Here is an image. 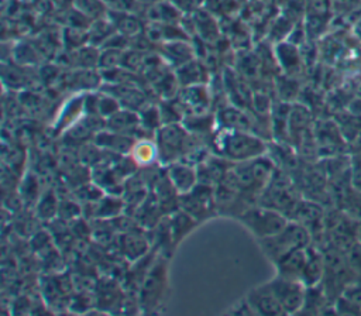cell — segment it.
<instances>
[{
  "mask_svg": "<svg viewBox=\"0 0 361 316\" xmlns=\"http://www.w3.org/2000/svg\"><path fill=\"white\" fill-rule=\"evenodd\" d=\"M210 148L213 154L230 161L241 162L267 154L265 141L252 131L216 128L212 133Z\"/></svg>",
  "mask_w": 361,
  "mask_h": 316,
  "instance_id": "obj_1",
  "label": "cell"
},
{
  "mask_svg": "<svg viewBox=\"0 0 361 316\" xmlns=\"http://www.w3.org/2000/svg\"><path fill=\"white\" fill-rule=\"evenodd\" d=\"M264 254L269 261L276 262L285 254L296 250L305 248L310 244V234L306 226L299 221H288V224L274 236L258 240Z\"/></svg>",
  "mask_w": 361,
  "mask_h": 316,
  "instance_id": "obj_2",
  "label": "cell"
},
{
  "mask_svg": "<svg viewBox=\"0 0 361 316\" xmlns=\"http://www.w3.org/2000/svg\"><path fill=\"white\" fill-rule=\"evenodd\" d=\"M245 229H248L258 240L269 237L281 231L289 221L282 212L264 206L261 203H251L237 217Z\"/></svg>",
  "mask_w": 361,
  "mask_h": 316,
  "instance_id": "obj_3",
  "label": "cell"
},
{
  "mask_svg": "<svg viewBox=\"0 0 361 316\" xmlns=\"http://www.w3.org/2000/svg\"><path fill=\"white\" fill-rule=\"evenodd\" d=\"M168 282V268L166 258L161 257L155 260L151 268L148 269L142 284L138 288V306L145 310L157 309L166 291Z\"/></svg>",
  "mask_w": 361,
  "mask_h": 316,
  "instance_id": "obj_4",
  "label": "cell"
},
{
  "mask_svg": "<svg viewBox=\"0 0 361 316\" xmlns=\"http://www.w3.org/2000/svg\"><path fill=\"white\" fill-rule=\"evenodd\" d=\"M179 209L197 221H204L217 213L214 186L197 183L192 190L179 195Z\"/></svg>",
  "mask_w": 361,
  "mask_h": 316,
  "instance_id": "obj_5",
  "label": "cell"
},
{
  "mask_svg": "<svg viewBox=\"0 0 361 316\" xmlns=\"http://www.w3.org/2000/svg\"><path fill=\"white\" fill-rule=\"evenodd\" d=\"M265 284L278 299L283 313L300 312L306 295V285L302 281L276 274Z\"/></svg>",
  "mask_w": 361,
  "mask_h": 316,
  "instance_id": "obj_6",
  "label": "cell"
},
{
  "mask_svg": "<svg viewBox=\"0 0 361 316\" xmlns=\"http://www.w3.org/2000/svg\"><path fill=\"white\" fill-rule=\"evenodd\" d=\"M244 298L248 302L250 308L252 309L254 315H285L278 299L275 298V295L271 292L265 282L250 289Z\"/></svg>",
  "mask_w": 361,
  "mask_h": 316,
  "instance_id": "obj_7",
  "label": "cell"
},
{
  "mask_svg": "<svg viewBox=\"0 0 361 316\" xmlns=\"http://www.w3.org/2000/svg\"><path fill=\"white\" fill-rule=\"evenodd\" d=\"M165 172L179 195L192 190L199 183L196 165L190 162H186V161L172 162L165 166Z\"/></svg>",
  "mask_w": 361,
  "mask_h": 316,
  "instance_id": "obj_8",
  "label": "cell"
},
{
  "mask_svg": "<svg viewBox=\"0 0 361 316\" xmlns=\"http://www.w3.org/2000/svg\"><path fill=\"white\" fill-rule=\"evenodd\" d=\"M178 102L185 114L206 113L210 107V95L203 83L183 86L178 93Z\"/></svg>",
  "mask_w": 361,
  "mask_h": 316,
  "instance_id": "obj_9",
  "label": "cell"
},
{
  "mask_svg": "<svg viewBox=\"0 0 361 316\" xmlns=\"http://www.w3.org/2000/svg\"><path fill=\"white\" fill-rule=\"evenodd\" d=\"M216 128H227V130H243L252 131L254 124L247 113H244L235 104L224 106L216 113ZM257 134V133H255Z\"/></svg>",
  "mask_w": 361,
  "mask_h": 316,
  "instance_id": "obj_10",
  "label": "cell"
},
{
  "mask_svg": "<svg viewBox=\"0 0 361 316\" xmlns=\"http://www.w3.org/2000/svg\"><path fill=\"white\" fill-rule=\"evenodd\" d=\"M104 123H106V128H109L111 131L128 134V135H133V137H135L134 134L138 128H142L141 123H140L138 111L124 109V107H121L114 114L107 117L104 120Z\"/></svg>",
  "mask_w": 361,
  "mask_h": 316,
  "instance_id": "obj_11",
  "label": "cell"
},
{
  "mask_svg": "<svg viewBox=\"0 0 361 316\" xmlns=\"http://www.w3.org/2000/svg\"><path fill=\"white\" fill-rule=\"evenodd\" d=\"M306 248H296L283 257H281L276 262H274L276 268V274H281L283 276L295 278L300 281L305 264H306Z\"/></svg>",
  "mask_w": 361,
  "mask_h": 316,
  "instance_id": "obj_12",
  "label": "cell"
},
{
  "mask_svg": "<svg viewBox=\"0 0 361 316\" xmlns=\"http://www.w3.org/2000/svg\"><path fill=\"white\" fill-rule=\"evenodd\" d=\"M162 58L176 69L193 59V49L180 40L166 41L162 44Z\"/></svg>",
  "mask_w": 361,
  "mask_h": 316,
  "instance_id": "obj_13",
  "label": "cell"
},
{
  "mask_svg": "<svg viewBox=\"0 0 361 316\" xmlns=\"http://www.w3.org/2000/svg\"><path fill=\"white\" fill-rule=\"evenodd\" d=\"M168 221H169L171 234L175 245L179 241H182L199 223L196 219H193L189 213H186L182 209H178L173 213H171L168 217Z\"/></svg>",
  "mask_w": 361,
  "mask_h": 316,
  "instance_id": "obj_14",
  "label": "cell"
},
{
  "mask_svg": "<svg viewBox=\"0 0 361 316\" xmlns=\"http://www.w3.org/2000/svg\"><path fill=\"white\" fill-rule=\"evenodd\" d=\"M120 247L126 258H128L130 261H138L141 257L148 254L149 243L144 236L131 231L121 236Z\"/></svg>",
  "mask_w": 361,
  "mask_h": 316,
  "instance_id": "obj_15",
  "label": "cell"
},
{
  "mask_svg": "<svg viewBox=\"0 0 361 316\" xmlns=\"http://www.w3.org/2000/svg\"><path fill=\"white\" fill-rule=\"evenodd\" d=\"M128 155L138 166H149L154 162H158V148L155 140H137Z\"/></svg>",
  "mask_w": 361,
  "mask_h": 316,
  "instance_id": "obj_16",
  "label": "cell"
},
{
  "mask_svg": "<svg viewBox=\"0 0 361 316\" xmlns=\"http://www.w3.org/2000/svg\"><path fill=\"white\" fill-rule=\"evenodd\" d=\"M175 76H176L179 85H182V86L199 85V83H203L204 69L200 63H197L196 61L192 59V61L183 63L182 66L176 68Z\"/></svg>",
  "mask_w": 361,
  "mask_h": 316,
  "instance_id": "obj_17",
  "label": "cell"
},
{
  "mask_svg": "<svg viewBox=\"0 0 361 316\" xmlns=\"http://www.w3.org/2000/svg\"><path fill=\"white\" fill-rule=\"evenodd\" d=\"M110 21L113 23L114 28L120 31L121 35L133 37L140 34L141 31V23L138 21V18L128 14L127 11H114L113 14H110Z\"/></svg>",
  "mask_w": 361,
  "mask_h": 316,
  "instance_id": "obj_18",
  "label": "cell"
},
{
  "mask_svg": "<svg viewBox=\"0 0 361 316\" xmlns=\"http://www.w3.org/2000/svg\"><path fill=\"white\" fill-rule=\"evenodd\" d=\"M149 17L154 23L161 24H175L180 17V11L168 0L157 1L149 7Z\"/></svg>",
  "mask_w": 361,
  "mask_h": 316,
  "instance_id": "obj_19",
  "label": "cell"
},
{
  "mask_svg": "<svg viewBox=\"0 0 361 316\" xmlns=\"http://www.w3.org/2000/svg\"><path fill=\"white\" fill-rule=\"evenodd\" d=\"M94 205V214L100 219H107V217H114L117 214H120L123 205L121 200H118L117 198L113 196H107V198H100L96 202H92Z\"/></svg>",
  "mask_w": 361,
  "mask_h": 316,
  "instance_id": "obj_20",
  "label": "cell"
},
{
  "mask_svg": "<svg viewBox=\"0 0 361 316\" xmlns=\"http://www.w3.org/2000/svg\"><path fill=\"white\" fill-rule=\"evenodd\" d=\"M138 114H140V123H141V127L144 128V131H154L155 133L164 124L158 106L145 104L138 111Z\"/></svg>",
  "mask_w": 361,
  "mask_h": 316,
  "instance_id": "obj_21",
  "label": "cell"
},
{
  "mask_svg": "<svg viewBox=\"0 0 361 316\" xmlns=\"http://www.w3.org/2000/svg\"><path fill=\"white\" fill-rule=\"evenodd\" d=\"M58 212V200L52 193H47L41 198L38 205V213L42 219H51Z\"/></svg>",
  "mask_w": 361,
  "mask_h": 316,
  "instance_id": "obj_22",
  "label": "cell"
},
{
  "mask_svg": "<svg viewBox=\"0 0 361 316\" xmlns=\"http://www.w3.org/2000/svg\"><path fill=\"white\" fill-rule=\"evenodd\" d=\"M78 13L86 17H99L100 8L103 7V3L100 0H76Z\"/></svg>",
  "mask_w": 361,
  "mask_h": 316,
  "instance_id": "obj_23",
  "label": "cell"
},
{
  "mask_svg": "<svg viewBox=\"0 0 361 316\" xmlns=\"http://www.w3.org/2000/svg\"><path fill=\"white\" fill-rule=\"evenodd\" d=\"M228 313H237V315H254L252 309L250 308L248 302L245 300V298H243L238 303L233 305V308L228 310Z\"/></svg>",
  "mask_w": 361,
  "mask_h": 316,
  "instance_id": "obj_24",
  "label": "cell"
}]
</instances>
